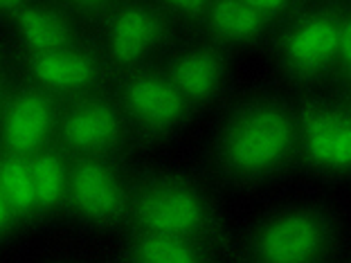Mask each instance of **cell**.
Instances as JSON below:
<instances>
[{
    "label": "cell",
    "instance_id": "1",
    "mask_svg": "<svg viewBox=\"0 0 351 263\" xmlns=\"http://www.w3.org/2000/svg\"><path fill=\"white\" fill-rule=\"evenodd\" d=\"M205 162L221 187L248 191L298 169V122L291 90L252 88L228 103L207 138Z\"/></svg>",
    "mask_w": 351,
    "mask_h": 263
},
{
    "label": "cell",
    "instance_id": "2",
    "mask_svg": "<svg viewBox=\"0 0 351 263\" xmlns=\"http://www.w3.org/2000/svg\"><path fill=\"white\" fill-rule=\"evenodd\" d=\"M347 243L340 214L317 198H286L266 207L232 236V259L250 263L338 261Z\"/></svg>",
    "mask_w": 351,
    "mask_h": 263
},
{
    "label": "cell",
    "instance_id": "3",
    "mask_svg": "<svg viewBox=\"0 0 351 263\" xmlns=\"http://www.w3.org/2000/svg\"><path fill=\"white\" fill-rule=\"evenodd\" d=\"M126 227L232 241L214 187L201 175L180 169L133 173Z\"/></svg>",
    "mask_w": 351,
    "mask_h": 263
},
{
    "label": "cell",
    "instance_id": "4",
    "mask_svg": "<svg viewBox=\"0 0 351 263\" xmlns=\"http://www.w3.org/2000/svg\"><path fill=\"white\" fill-rule=\"evenodd\" d=\"M340 7L308 0L277 27L268 47L270 66L291 92L329 88L338 63Z\"/></svg>",
    "mask_w": 351,
    "mask_h": 263
},
{
    "label": "cell",
    "instance_id": "5",
    "mask_svg": "<svg viewBox=\"0 0 351 263\" xmlns=\"http://www.w3.org/2000/svg\"><path fill=\"white\" fill-rule=\"evenodd\" d=\"M298 122V169L311 178L351 182V117L331 88L293 92Z\"/></svg>",
    "mask_w": 351,
    "mask_h": 263
},
{
    "label": "cell",
    "instance_id": "6",
    "mask_svg": "<svg viewBox=\"0 0 351 263\" xmlns=\"http://www.w3.org/2000/svg\"><path fill=\"white\" fill-rule=\"evenodd\" d=\"M113 75L154 66L189 34L151 0H124L93 29Z\"/></svg>",
    "mask_w": 351,
    "mask_h": 263
},
{
    "label": "cell",
    "instance_id": "7",
    "mask_svg": "<svg viewBox=\"0 0 351 263\" xmlns=\"http://www.w3.org/2000/svg\"><path fill=\"white\" fill-rule=\"evenodd\" d=\"M113 92L140 145H160L178 138L198 117L160 63L115 77Z\"/></svg>",
    "mask_w": 351,
    "mask_h": 263
},
{
    "label": "cell",
    "instance_id": "8",
    "mask_svg": "<svg viewBox=\"0 0 351 263\" xmlns=\"http://www.w3.org/2000/svg\"><path fill=\"white\" fill-rule=\"evenodd\" d=\"M124 158H70L66 216L95 232H113L129 225L133 173Z\"/></svg>",
    "mask_w": 351,
    "mask_h": 263
},
{
    "label": "cell",
    "instance_id": "9",
    "mask_svg": "<svg viewBox=\"0 0 351 263\" xmlns=\"http://www.w3.org/2000/svg\"><path fill=\"white\" fill-rule=\"evenodd\" d=\"M57 145L68 158H126L140 142L110 86L63 101Z\"/></svg>",
    "mask_w": 351,
    "mask_h": 263
},
{
    "label": "cell",
    "instance_id": "10",
    "mask_svg": "<svg viewBox=\"0 0 351 263\" xmlns=\"http://www.w3.org/2000/svg\"><path fill=\"white\" fill-rule=\"evenodd\" d=\"M160 66L198 115L223 106L237 84V54L194 32L165 54Z\"/></svg>",
    "mask_w": 351,
    "mask_h": 263
},
{
    "label": "cell",
    "instance_id": "11",
    "mask_svg": "<svg viewBox=\"0 0 351 263\" xmlns=\"http://www.w3.org/2000/svg\"><path fill=\"white\" fill-rule=\"evenodd\" d=\"M19 75L52 92L61 101L104 90L115 82L113 70L95 34L52 52L19 57Z\"/></svg>",
    "mask_w": 351,
    "mask_h": 263
},
{
    "label": "cell",
    "instance_id": "12",
    "mask_svg": "<svg viewBox=\"0 0 351 263\" xmlns=\"http://www.w3.org/2000/svg\"><path fill=\"white\" fill-rule=\"evenodd\" d=\"M61 108L59 97L19 75L0 108V149L32 158L54 145Z\"/></svg>",
    "mask_w": 351,
    "mask_h": 263
},
{
    "label": "cell",
    "instance_id": "13",
    "mask_svg": "<svg viewBox=\"0 0 351 263\" xmlns=\"http://www.w3.org/2000/svg\"><path fill=\"white\" fill-rule=\"evenodd\" d=\"M88 34H93V29L57 0H29L0 27V36L19 57L59 50Z\"/></svg>",
    "mask_w": 351,
    "mask_h": 263
},
{
    "label": "cell",
    "instance_id": "14",
    "mask_svg": "<svg viewBox=\"0 0 351 263\" xmlns=\"http://www.w3.org/2000/svg\"><path fill=\"white\" fill-rule=\"evenodd\" d=\"M277 27V23L252 10L243 0H214L191 32L230 52L243 54L266 52Z\"/></svg>",
    "mask_w": 351,
    "mask_h": 263
},
{
    "label": "cell",
    "instance_id": "15",
    "mask_svg": "<svg viewBox=\"0 0 351 263\" xmlns=\"http://www.w3.org/2000/svg\"><path fill=\"white\" fill-rule=\"evenodd\" d=\"M117 248L119 259L133 263H201L232 259V241L138 227H124Z\"/></svg>",
    "mask_w": 351,
    "mask_h": 263
},
{
    "label": "cell",
    "instance_id": "16",
    "mask_svg": "<svg viewBox=\"0 0 351 263\" xmlns=\"http://www.w3.org/2000/svg\"><path fill=\"white\" fill-rule=\"evenodd\" d=\"M32 185H34L36 207L41 223H54L66 216L70 158L57 142L41 149L29 158Z\"/></svg>",
    "mask_w": 351,
    "mask_h": 263
},
{
    "label": "cell",
    "instance_id": "17",
    "mask_svg": "<svg viewBox=\"0 0 351 263\" xmlns=\"http://www.w3.org/2000/svg\"><path fill=\"white\" fill-rule=\"evenodd\" d=\"M0 189L23 232L43 227L36 207L34 185H32L29 158L0 149Z\"/></svg>",
    "mask_w": 351,
    "mask_h": 263
},
{
    "label": "cell",
    "instance_id": "18",
    "mask_svg": "<svg viewBox=\"0 0 351 263\" xmlns=\"http://www.w3.org/2000/svg\"><path fill=\"white\" fill-rule=\"evenodd\" d=\"M331 90H351V0L340 7V41H338V63L333 73Z\"/></svg>",
    "mask_w": 351,
    "mask_h": 263
},
{
    "label": "cell",
    "instance_id": "19",
    "mask_svg": "<svg viewBox=\"0 0 351 263\" xmlns=\"http://www.w3.org/2000/svg\"><path fill=\"white\" fill-rule=\"evenodd\" d=\"M151 3L158 5L165 14H169L173 21H178L182 27L191 32L214 0H151Z\"/></svg>",
    "mask_w": 351,
    "mask_h": 263
},
{
    "label": "cell",
    "instance_id": "20",
    "mask_svg": "<svg viewBox=\"0 0 351 263\" xmlns=\"http://www.w3.org/2000/svg\"><path fill=\"white\" fill-rule=\"evenodd\" d=\"M63 7H68L75 16H79L90 29L104 18L106 14H110L119 3L124 0H57Z\"/></svg>",
    "mask_w": 351,
    "mask_h": 263
},
{
    "label": "cell",
    "instance_id": "21",
    "mask_svg": "<svg viewBox=\"0 0 351 263\" xmlns=\"http://www.w3.org/2000/svg\"><path fill=\"white\" fill-rule=\"evenodd\" d=\"M16 79H19V54L0 36V108H3Z\"/></svg>",
    "mask_w": 351,
    "mask_h": 263
},
{
    "label": "cell",
    "instance_id": "22",
    "mask_svg": "<svg viewBox=\"0 0 351 263\" xmlns=\"http://www.w3.org/2000/svg\"><path fill=\"white\" fill-rule=\"evenodd\" d=\"M243 3H248L252 10H257L277 25H282L295 12H300L308 0H243Z\"/></svg>",
    "mask_w": 351,
    "mask_h": 263
},
{
    "label": "cell",
    "instance_id": "23",
    "mask_svg": "<svg viewBox=\"0 0 351 263\" xmlns=\"http://www.w3.org/2000/svg\"><path fill=\"white\" fill-rule=\"evenodd\" d=\"M23 232L19 221H16L14 212L10 210V205L5 201V194L3 189H0V248L7 245L10 241H14L16 236Z\"/></svg>",
    "mask_w": 351,
    "mask_h": 263
},
{
    "label": "cell",
    "instance_id": "24",
    "mask_svg": "<svg viewBox=\"0 0 351 263\" xmlns=\"http://www.w3.org/2000/svg\"><path fill=\"white\" fill-rule=\"evenodd\" d=\"M29 0H0V27L12 18L16 12H21Z\"/></svg>",
    "mask_w": 351,
    "mask_h": 263
},
{
    "label": "cell",
    "instance_id": "25",
    "mask_svg": "<svg viewBox=\"0 0 351 263\" xmlns=\"http://www.w3.org/2000/svg\"><path fill=\"white\" fill-rule=\"evenodd\" d=\"M336 92V90H333ZM338 97H340V101H342V106L347 108V113H349V117H351V90H342V92H336Z\"/></svg>",
    "mask_w": 351,
    "mask_h": 263
},
{
    "label": "cell",
    "instance_id": "26",
    "mask_svg": "<svg viewBox=\"0 0 351 263\" xmlns=\"http://www.w3.org/2000/svg\"><path fill=\"white\" fill-rule=\"evenodd\" d=\"M338 261H349L351 263V241L345 243V248H342V254H340Z\"/></svg>",
    "mask_w": 351,
    "mask_h": 263
},
{
    "label": "cell",
    "instance_id": "27",
    "mask_svg": "<svg viewBox=\"0 0 351 263\" xmlns=\"http://www.w3.org/2000/svg\"><path fill=\"white\" fill-rule=\"evenodd\" d=\"M320 3H329V5H338V7H342L345 3H349V0H320Z\"/></svg>",
    "mask_w": 351,
    "mask_h": 263
}]
</instances>
